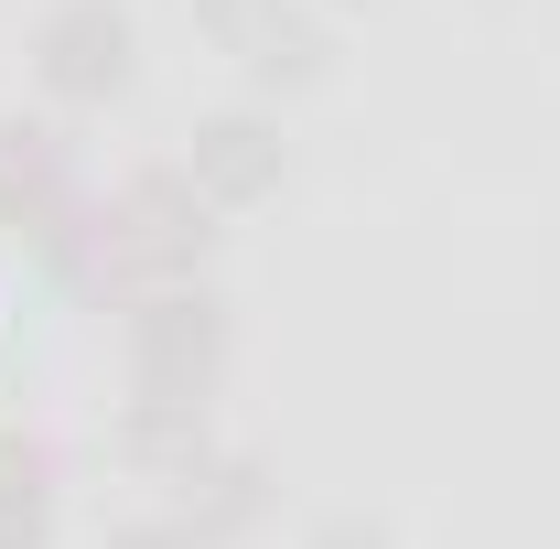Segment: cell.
I'll list each match as a JSON object with an SVG mask.
<instances>
[{
  "mask_svg": "<svg viewBox=\"0 0 560 549\" xmlns=\"http://www.w3.org/2000/svg\"><path fill=\"white\" fill-rule=\"evenodd\" d=\"M119 44H130L119 11H97V0L66 11V22H55V86H75V97H86V86H119Z\"/></svg>",
  "mask_w": 560,
  "mask_h": 549,
  "instance_id": "1",
  "label": "cell"
},
{
  "mask_svg": "<svg viewBox=\"0 0 560 549\" xmlns=\"http://www.w3.org/2000/svg\"><path fill=\"white\" fill-rule=\"evenodd\" d=\"M206 173L226 184V195H259V184H270V151H259V130H215V140H206Z\"/></svg>",
  "mask_w": 560,
  "mask_h": 549,
  "instance_id": "2",
  "label": "cell"
},
{
  "mask_svg": "<svg viewBox=\"0 0 560 549\" xmlns=\"http://www.w3.org/2000/svg\"><path fill=\"white\" fill-rule=\"evenodd\" d=\"M130 549H184V539H130Z\"/></svg>",
  "mask_w": 560,
  "mask_h": 549,
  "instance_id": "3",
  "label": "cell"
}]
</instances>
